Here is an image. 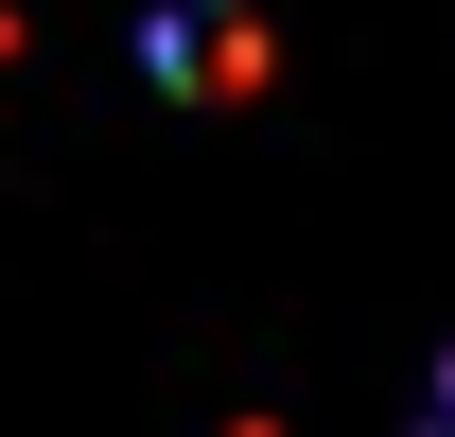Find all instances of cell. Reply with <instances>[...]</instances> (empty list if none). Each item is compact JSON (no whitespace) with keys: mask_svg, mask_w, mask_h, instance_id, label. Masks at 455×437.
I'll use <instances>...</instances> for the list:
<instances>
[{"mask_svg":"<svg viewBox=\"0 0 455 437\" xmlns=\"http://www.w3.org/2000/svg\"><path fill=\"white\" fill-rule=\"evenodd\" d=\"M158 70L193 88V106H245V88H263V18H245V0H175V18H158Z\"/></svg>","mask_w":455,"mask_h":437,"instance_id":"cell-1","label":"cell"}]
</instances>
